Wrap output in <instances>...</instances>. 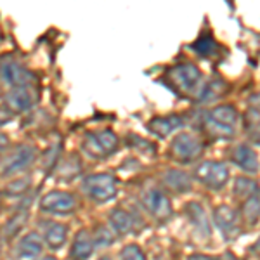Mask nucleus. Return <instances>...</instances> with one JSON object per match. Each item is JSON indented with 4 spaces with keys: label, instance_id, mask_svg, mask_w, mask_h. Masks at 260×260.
Returning a JSON list of instances; mask_svg holds the SVG:
<instances>
[{
    "label": "nucleus",
    "instance_id": "1",
    "mask_svg": "<svg viewBox=\"0 0 260 260\" xmlns=\"http://www.w3.org/2000/svg\"><path fill=\"white\" fill-rule=\"evenodd\" d=\"M238 118L240 116L233 104H220L212 111H208L205 116V132L213 141L233 139L236 136Z\"/></svg>",
    "mask_w": 260,
    "mask_h": 260
},
{
    "label": "nucleus",
    "instance_id": "2",
    "mask_svg": "<svg viewBox=\"0 0 260 260\" xmlns=\"http://www.w3.org/2000/svg\"><path fill=\"white\" fill-rule=\"evenodd\" d=\"M167 85L179 95H194L201 92V71L191 62H182L167 71Z\"/></svg>",
    "mask_w": 260,
    "mask_h": 260
},
{
    "label": "nucleus",
    "instance_id": "3",
    "mask_svg": "<svg viewBox=\"0 0 260 260\" xmlns=\"http://www.w3.org/2000/svg\"><path fill=\"white\" fill-rule=\"evenodd\" d=\"M118 137L111 130H99V132L85 134L82 142L83 153L94 160H103V158L111 156L118 149Z\"/></svg>",
    "mask_w": 260,
    "mask_h": 260
},
{
    "label": "nucleus",
    "instance_id": "4",
    "mask_svg": "<svg viewBox=\"0 0 260 260\" xmlns=\"http://www.w3.org/2000/svg\"><path fill=\"white\" fill-rule=\"evenodd\" d=\"M82 191L95 203L111 201L118 192L116 179L110 174H92L87 175L82 182Z\"/></svg>",
    "mask_w": 260,
    "mask_h": 260
},
{
    "label": "nucleus",
    "instance_id": "5",
    "mask_svg": "<svg viewBox=\"0 0 260 260\" xmlns=\"http://www.w3.org/2000/svg\"><path fill=\"white\" fill-rule=\"evenodd\" d=\"M205 142L198 136L189 132H180L179 136L174 137L170 144V154L175 161L179 163H192L203 154Z\"/></svg>",
    "mask_w": 260,
    "mask_h": 260
},
{
    "label": "nucleus",
    "instance_id": "6",
    "mask_svg": "<svg viewBox=\"0 0 260 260\" xmlns=\"http://www.w3.org/2000/svg\"><path fill=\"white\" fill-rule=\"evenodd\" d=\"M37 160V149L31 144H19L16 146L12 153L7 154L0 163V175H16L24 172L33 165Z\"/></svg>",
    "mask_w": 260,
    "mask_h": 260
},
{
    "label": "nucleus",
    "instance_id": "7",
    "mask_svg": "<svg viewBox=\"0 0 260 260\" xmlns=\"http://www.w3.org/2000/svg\"><path fill=\"white\" fill-rule=\"evenodd\" d=\"M194 177L208 189H222L229 180V170L222 161L207 160L194 169Z\"/></svg>",
    "mask_w": 260,
    "mask_h": 260
},
{
    "label": "nucleus",
    "instance_id": "8",
    "mask_svg": "<svg viewBox=\"0 0 260 260\" xmlns=\"http://www.w3.org/2000/svg\"><path fill=\"white\" fill-rule=\"evenodd\" d=\"M0 78L11 87H33L37 77L24 64L16 59H4L0 62Z\"/></svg>",
    "mask_w": 260,
    "mask_h": 260
},
{
    "label": "nucleus",
    "instance_id": "9",
    "mask_svg": "<svg viewBox=\"0 0 260 260\" xmlns=\"http://www.w3.org/2000/svg\"><path fill=\"white\" fill-rule=\"evenodd\" d=\"M141 201H142V207L153 215V219L165 222L172 217V203H170L169 196L161 189H158V187H149V189H146L142 192Z\"/></svg>",
    "mask_w": 260,
    "mask_h": 260
},
{
    "label": "nucleus",
    "instance_id": "10",
    "mask_svg": "<svg viewBox=\"0 0 260 260\" xmlns=\"http://www.w3.org/2000/svg\"><path fill=\"white\" fill-rule=\"evenodd\" d=\"M77 208V200L71 192L66 191H50L42 198L40 210L54 215H68Z\"/></svg>",
    "mask_w": 260,
    "mask_h": 260
},
{
    "label": "nucleus",
    "instance_id": "11",
    "mask_svg": "<svg viewBox=\"0 0 260 260\" xmlns=\"http://www.w3.org/2000/svg\"><path fill=\"white\" fill-rule=\"evenodd\" d=\"M39 94L33 87H14L6 94V106L11 113H23L35 106Z\"/></svg>",
    "mask_w": 260,
    "mask_h": 260
},
{
    "label": "nucleus",
    "instance_id": "12",
    "mask_svg": "<svg viewBox=\"0 0 260 260\" xmlns=\"http://www.w3.org/2000/svg\"><path fill=\"white\" fill-rule=\"evenodd\" d=\"M213 219L219 229L225 234L228 240H234L240 234V225H238V213L228 205H220L213 212Z\"/></svg>",
    "mask_w": 260,
    "mask_h": 260
},
{
    "label": "nucleus",
    "instance_id": "13",
    "mask_svg": "<svg viewBox=\"0 0 260 260\" xmlns=\"http://www.w3.org/2000/svg\"><path fill=\"white\" fill-rule=\"evenodd\" d=\"M245 127L250 141L260 146V94L251 95L248 99V110L245 115Z\"/></svg>",
    "mask_w": 260,
    "mask_h": 260
},
{
    "label": "nucleus",
    "instance_id": "14",
    "mask_svg": "<svg viewBox=\"0 0 260 260\" xmlns=\"http://www.w3.org/2000/svg\"><path fill=\"white\" fill-rule=\"evenodd\" d=\"M184 125V118L180 115H169V116H154L153 120L148 121V130L153 136L165 139L174 130Z\"/></svg>",
    "mask_w": 260,
    "mask_h": 260
},
{
    "label": "nucleus",
    "instance_id": "15",
    "mask_svg": "<svg viewBox=\"0 0 260 260\" xmlns=\"http://www.w3.org/2000/svg\"><path fill=\"white\" fill-rule=\"evenodd\" d=\"M231 160L234 165H238L243 172L248 174H255L258 170V156L250 146L238 144L236 148L231 151Z\"/></svg>",
    "mask_w": 260,
    "mask_h": 260
},
{
    "label": "nucleus",
    "instance_id": "16",
    "mask_svg": "<svg viewBox=\"0 0 260 260\" xmlns=\"http://www.w3.org/2000/svg\"><path fill=\"white\" fill-rule=\"evenodd\" d=\"M94 251V238L87 229H80L77 233L70 250V260H87Z\"/></svg>",
    "mask_w": 260,
    "mask_h": 260
},
{
    "label": "nucleus",
    "instance_id": "17",
    "mask_svg": "<svg viewBox=\"0 0 260 260\" xmlns=\"http://www.w3.org/2000/svg\"><path fill=\"white\" fill-rule=\"evenodd\" d=\"M42 250H44V243L37 233H28L26 236L21 238L16 246L19 258H35L42 253Z\"/></svg>",
    "mask_w": 260,
    "mask_h": 260
},
{
    "label": "nucleus",
    "instance_id": "18",
    "mask_svg": "<svg viewBox=\"0 0 260 260\" xmlns=\"http://www.w3.org/2000/svg\"><path fill=\"white\" fill-rule=\"evenodd\" d=\"M44 240L52 250H59L68 240V228L61 222H47L44 231Z\"/></svg>",
    "mask_w": 260,
    "mask_h": 260
},
{
    "label": "nucleus",
    "instance_id": "19",
    "mask_svg": "<svg viewBox=\"0 0 260 260\" xmlns=\"http://www.w3.org/2000/svg\"><path fill=\"white\" fill-rule=\"evenodd\" d=\"M192 50L201 57V59H213L215 56H219L220 47L215 42V39L212 37L210 31H205L200 35V39L192 44Z\"/></svg>",
    "mask_w": 260,
    "mask_h": 260
},
{
    "label": "nucleus",
    "instance_id": "20",
    "mask_svg": "<svg viewBox=\"0 0 260 260\" xmlns=\"http://www.w3.org/2000/svg\"><path fill=\"white\" fill-rule=\"evenodd\" d=\"M163 182L175 192H187L192 187L191 177L184 170H169L163 174Z\"/></svg>",
    "mask_w": 260,
    "mask_h": 260
},
{
    "label": "nucleus",
    "instance_id": "21",
    "mask_svg": "<svg viewBox=\"0 0 260 260\" xmlns=\"http://www.w3.org/2000/svg\"><path fill=\"white\" fill-rule=\"evenodd\" d=\"M110 222H111V228L118 234H128L134 229V217L127 210H121V208H115L111 212Z\"/></svg>",
    "mask_w": 260,
    "mask_h": 260
},
{
    "label": "nucleus",
    "instance_id": "22",
    "mask_svg": "<svg viewBox=\"0 0 260 260\" xmlns=\"http://www.w3.org/2000/svg\"><path fill=\"white\" fill-rule=\"evenodd\" d=\"M241 213L246 224H250V225L257 224L260 219V192H255L253 196H250V198H246L243 201Z\"/></svg>",
    "mask_w": 260,
    "mask_h": 260
},
{
    "label": "nucleus",
    "instance_id": "23",
    "mask_svg": "<svg viewBox=\"0 0 260 260\" xmlns=\"http://www.w3.org/2000/svg\"><path fill=\"white\" fill-rule=\"evenodd\" d=\"M186 210H187V215H189L191 222L196 225V229L201 231L205 236H210V225H208V220H207V215H205L203 208H201L198 203H189L186 207Z\"/></svg>",
    "mask_w": 260,
    "mask_h": 260
},
{
    "label": "nucleus",
    "instance_id": "24",
    "mask_svg": "<svg viewBox=\"0 0 260 260\" xmlns=\"http://www.w3.org/2000/svg\"><path fill=\"white\" fill-rule=\"evenodd\" d=\"M255 192H258V187L255 184V180L246 179V177H238L234 182V194L240 200H246L250 196H253Z\"/></svg>",
    "mask_w": 260,
    "mask_h": 260
},
{
    "label": "nucleus",
    "instance_id": "25",
    "mask_svg": "<svg viewBox=\"0 0 260 260\" xmlns=\"http://www.w3.org/2000/svg\"><path fill=\"white\" fill-rule=\"evenodd\" d=\"M28 215H30V212H26L24 208H21V212L18 213V215L12 219L9 224H7V234L9 236H14V234H18V231L23 228V224L26 222Z\"/></svg>",
    "mask_w": 260,
    "mask_h": 260
},
{
    "label": "nucleus",
    "instance_id": "26",
    "mask_svg": "<svg viewBox=\"0 0 260 260\" xmlns=\"http://www.w3.org/2000/svg\"><path fill=\"white\" fill-rule=\"evenodd\" d=\"M121 260H146V255L137 245H127L121 250Z\"/></svg>",
    "mask_w": 260,
    "mask_h": 260
},
{
    "label": "nucleus",
    "instance_id": "27",
    "mask_svg": "<svg viewBox=\"0 0 260 260\" xmlns=\"http://www.w3.org/2000/svg\"><path fill=\"white\" fill-rule=\"evenodd\" d=\"M98 243V245H111L113 243V236H111V233L110 231H106L104 228H101L99 229V233H98V236H95V240H94V245Z\"/></svg>",
    "mask_w": 260,
    "mask_h": 260
},
{
    "label": "nucleus",
    "instance_id": "28",
    "mask_svg": "<svg viewBox=\"0 0 260 260\" xmlns=\"http://www.w3.org/2000/svg\"><path fill=\"white\" fill-rule=\"evenodd\" d=\"M189 260H220L219 257H210V255H200V253H196V255H191Z\"/></svg>",
    "mask_w": 260,
    "mask_h": 260
},
{
    "label": "nucleus",
    "instance_id": "29",
    "mask_svg": "<svg viewBox=\"0 0 260 260\" xmlns=\"http://www.w3.org/2000/svg\"><path fill=\"white\" fill-rule=\"evenodd\" d=\"M9 120H11V115H9V113L4 111V110H0V127H2V125H6Z\"/></svg>",
    "mask_w": 260,
    "mask_h": 260
},
{
    "label": "nucleus",
    "instance_id": "30",
    "mask_svg": "<svg viewBox=\"0 0 260 260\" xmlns=\"http://www.w3.org/2000/svg\"><path fill=\"white\" fill-rule=\"evenodd\" d=\"M6 146H7V137L4 134H0V151L6 148Z\"/></svg>",
    "mask_w": 260,
    "mask_h": 260
},
{
    "label": "nucleus",
    "instance_id": "31",
    "mask_svg": "<svg viewBox=\"0 0 260 260\" xmlns=\"http://www.w3.org/2000/svg\"><path fill=\"white\" fill-rule=\"evenodd\" d=\"M39 260H56V258H54V257H42Z\"/></svg>",
    "mask_w": 260,
    "mask_h": 260
},
{
    "label": "nucleus",
    "instance_id": "32",
    "mask_svg": "<svg viewBox=\"0 0 260 260\" xmlns=\"http://www.w3.org/2000/svg\"><path fill=\"white\" fill-rule=\"evenodd\" d=\"M99 260H111V258H110V257H101Z\"/></svg>",
    "mask_w": 260,
    "mask_h": 260
},
{
    "label": "nucleus",
    "instance_id": "33",
    "mask_svg": "<svg viewBox=\"0 0 260 260\" xmlns=\"http://www.w3.org/2000/svg\"><path fill=\"white\" fill-rule=\"evenodd\" d=\"M0 248H2V241H0Z\"/></svg>",
    "mask_w": 260,
    "mask_h": 260
},
{
    "label": "nucleus",
    "instance_id": "34",
    "mask_svg": "<svg viewBox=\"0 0 260 260\" xmlns=\"http://www.w3.org/2000/svg\"><path fill=\"white\" fill-rule=\"evenodd\" d=\"M0 196H2V194H0Z\"/></svg>",
    "mask_w": 260,
    "mask_h": 260
}]
</instances>
